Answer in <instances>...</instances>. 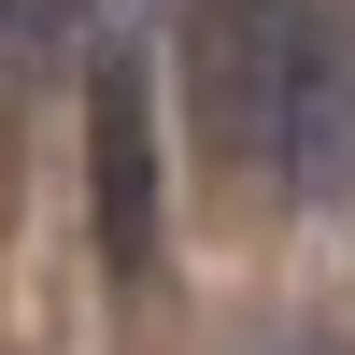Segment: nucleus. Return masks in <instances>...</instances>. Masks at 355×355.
Wrapping results in <instances>:
<instances>
[{"instance_id": "obj_2", "label": "nucleus", "mask_w": 355, "mask_h": 355, "mask_svg": "<svg viewBox=\"0 0 355 355\" xmlns=\"http://www.w3.org/2000/svg\"><path fill=\"white\" fill-rule=\"evenodd\" d=\"M85 199H100V256H114V284H157V227H171V199H157V85H142L128 43L85 71Z\"/></svg>"}, {"instance_id": "obj_3", "label": "nucleus", "mask_w": 355, "mask_h": 355, "mask_svg": "<svg viewBox=\"0 0 355 355\" xmlns=\"http://www.w3.org/2000/svg\"><path fill=\"white\" fill-rule=\"evenodd\" d=\"M270 185L284 199H355V28L313 15L299 28V71H284V128H270Z\"/></svg>"}, {"instance_id": "obj_1", "label": "nucleus", "mask_w": 355, "mask_h": 355, "mask_svg": "<svg viewBox=\"0 0 355 355\" xmlns=\"http://www.w3.org/2000/svg\"><path fill=\"white\" fill-rule=\"evenodd\" d=\"M299 28H313V0H199V28H185V100H199V142H214L227 171H256V185H270V128H284Z\"/></svg>"}]
</instances>
